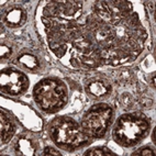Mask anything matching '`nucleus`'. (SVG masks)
Returning <instances> with one entry per match:
<instances>
[{
  "mask_svg": "<svg viewBox=\"0 0 156 156\" xmlns=\"http://www.w3.org/2000/svg\"><path fill=\"white\" fill-rule=\"evenodd\" d=\"M50 133L55 144L65 151H74L88 143L89 135L68 117L56 118L50 124Z\"/></svg>",
  "mask_w": 156,
  "mask_h": 156,
  "instance_id": "nucleus-1",
  "label": "nucleus"
},
{
  "mask_svg": "<svg viewBox=\"0 0 156 156\" xmlns=\"http://www.w3.org/2000/svg\"><path fill=\"white\" fill-rule=\"evenodd\" d=\"M150 121L140 113H130L119 118L113 130V137L120 145L132 146L146 135Z\"/></svg>",
  "mask_w": 156,
  "mask_h": 156,
  "instance_id": "nucleus-2",
  "label": "nucleus"
},
{
  "mask_svg": "<svg viewBox=\"0 0 156 156\" xmlns=\"http://www.w3.org/2000/svg\"><path fill=\"white\" fill-rule=\"evenodd\" d=\"M35 102L45 111H57L67 101L65 85L56 79H44L36 85L33 90Z\"/></svg>",
  "mask_w": 156,
  "mask_h": 156,
  "instance_id": "nucleus-3",
  "label": "nucleus"
},
{
  "mask_svg": "<svg viewBox=\"0 0 156 156\" xmlns=\"http://www.w3.org/2000/svg\"><path fill=\"white\" fill-rule=\"evenodd\" d=\"M113 111L106 103H98L86 112L81 128L90 137H101L111 124Z\"/></svg>",
  "mask_w": 156,
  "mask_h": 156,
  "instance_id": "nucleus-4",
  "label": "nucleus"
},
{
  "mask_svg": "<svg viewBox=\"0 0 156 156\" xmlns=\"http://www.w3.org/2000/svg\"><path fill=\"white\" fill-rule=\"evenodd\" d=\"M28 78L21 72L14 69H5L0 76L1 89L7 94L17 96L22 94L28 88Z\"/></svg>",
  "mask_w": 156,
  "mask_h": 156,
  "instance_id": "nucleus-5",
  "label": "nucleus"
},
{
  "mask_svg": "<svg viewBox=\"0 0 156 156\" xmlns=\"http://www.w3.org/2000/svg\"><path fill=\"white\" fill-rule=\"evenodd\" d=\"M5 20L8 27H21L27 20V12L20 7H11L6 11Z\"/></svg>",
  "mask_w": 156,
  "mask_h": 156,
  "instance_id": "nucleus-6",
  "label": "nucleus"
},
{
  "mask_svg": "<svg viewBox=\"0 0 156 156\" xmlns=\"http://www.w3.org/2000/svg\"><path fill=\"white\" fill-rule=\"evenodd\" d=\"M58 8L59 16H63L65 19L77 18L81 12V2L78 1H64V2H56Z\"/></svg>",
  "mask_w": 156,
  "mask_h": 156,
  "instance_id": "nucleus-7",
  "label": "nucleus"
},
{
  "mask_svg": "<svg viewBox=\"0 0 156 156\" xmlns=\"http://www.w3.org/2000/svg\"><path fill=\"white\" fill-rule=\"evenodd\" d=\"M110 85L100 78H95L87 84L86 90L94 97H105L110 92Z\"/></svg>",
  "mask_w": 156,
  "mask_h": 156,
  "instance_id": "nucleus-8",
  "label": "nucleus"
},
{
  "mask_svg": "<svg viewBox=\"0 0 156 156\" xmlns=\"http://www.w3.org/2000/svg\"><path fill=\"white\" fill-rule=\"evenodd\" d=\"M0 131H1V142L2 143H6L8 142L9 140L11 139L12 135L14 133V128H13V124L10 120H9L8 118L5 115L3 112H1L0 114Z\"/></svg>",
  "mask_w": 156,
  "mask_h": 156,
  "instance_id": "nucleus-9",
  "label": "nucleus"
},
{
  "mask_svg": "<svg viewBox=\"0 0 156 156\" xmlns=\"http://www.w3.org/2000/svg\"><path fill=\"white\" fill-rule=\"evenodd\" d=\"M16 152L19 155L32 156L35 153V148L30 140L28 139H20L16 144Z\"/></svg>",
  "mask_w": 156,
  "mask_h": 156,
  "instance_id": "nucleus-10",
  "label": "nucleus"
},
{
  "mask_svg": "<svg viewBox=\"0 0 156 156\" xmlns=\"http://www.w3.org/2000/svg\"><path fill=\"white\" fill-rule=\"evenodd\" d=\"M18 61H19L24 67L29 68V69H35L36 67L39 66V61H37V58H36L34 55L29 54V53L22 54V55L19 57Z\"/></svg>",
  "mask_w": 156,
  "mask_h": 156,
  "instance_id": "nucleus-11",
  "label": "nucleus"
},
{
  "mask_svg": "<svg viewBox=\"0 0 156 156\" xmlns=\"http://www.w3.org/2000/svg\"><path fill=\"white\" fill-rule=\"evenodd\" d=\"M85 155H90V156H105V155H114L113 152L109 151L107 147H98L94 148L91 151H88L85 153Z\"/></svg>",
  "mask_w": 156,
  "mask_h": 156,
  "instance_id": "nucleus-12",
  "label": "nucleus"
},
{
  "mask_svg": "<svg viewBox=\"0 0 156 156\" xmlns=\"http://www.w3.org/2000/svg\"><path fill=\"white\" fill-rule=\"evenodd\" d=\"M11 54V48H8L7 45H1V48H0V56H1V58H7L9 57Z\"/></svg>",
  "mask_w": 156,
  "mask_h": 156,
  "instance_id": "nucleus-13",
  "label": "nucleus"
},
{
  "mask_svg": "<svg viewBox=\"0 0 156 156\" xmlns=\"http://www.w3.org/2000/svg\"><path fill=\"white\" fill-rule=\"evenodd\" d=\"M133 155H144V156L151 155V156H153L154 155V152L152 150H151V148L144 147L143 150H140V151H137V152H134Z\"/></svg>",
  "mask_w": 156,
  "mask_h": 156,
  "instance_id": "nucleus-14",
  "label": "nucleus"
},
{
  "mask_svg": "<svg viewBox=\"0 0 156 156\" xmlns=\"http://www.w3.org/2000/svg\"><path fill=\"white\" fill-rule=\"evenodd\" d=\"M43 154H44V155H57V156H59L61 155V152H57V151L53 150V148H51V147H46Z\"/></svg>",
  "mask_w": 156,
  "mask_h": 156,
  "instance_id": "nucleus-15",
  "label": "nucleus"
}]
</instances>
